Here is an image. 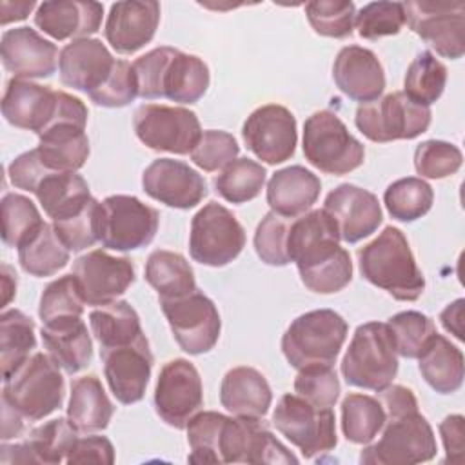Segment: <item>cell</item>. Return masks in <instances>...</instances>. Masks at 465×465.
<instances>
[{"instance_id": "ab89813d", "label": "cell", "mask_w": 465, "mask_h": 465, "mask_svg": "<svg viewBox=\"0 0 465 465\" xmlns=\"http://www.w3.org/2000/svg\"><path fill=\"white\" fill-rule=\"evenodd\" d=\"M267 171L262 163L242 156L227 163L213 180L214 191L231 203H245L254 200L265 183Z\"/></svg>"}, {"instance_id": "60d3db41", "label": "cell", "mask_w": 465, "mask_h": 465, "mask_svg": "<svg viewBox=\"0 0 465 465\" xmlns=\"http://www.w3.org/2000/svg\"><path fill=\"white\" fill-rule=\"evenodd\" d=\"M447 85V67L430 53L421 51L407 67L403 93L420 105H432L443 94Z\"/></svg>"}, {"instance_id": "9f6ffc18", "label": "cell", "mask_w": 465, "mask_h": 465, "mask_svg": "<svg viewBox=\"0 0 465 465\" xmlns=\"http://www.w3.org/2000/svg\"><path fill=\"white\" fill-rule=\"evenodd\" d=\"M49 173H54V171H49L36 149H31V151H25L22 154H18L9 165H7V176L11 180V183L16 187V189H22V191H27V193H35L36 185L42 182L44 176H47Z\"/></svg>"}, {"instance_id": "52a82bcc", "label": "cell", "mask_w": 465, "mask_h": 465, "mask_svg": "<svg viewBox=\"0 0 465 465\" xmlns=\"http://www.w3.org/2000/svg\"><path fill=\"white\" fill-rule=\"evenodd\" d=\"M305 160L325 174H349L365 160L363 143L332 111H316L303 124Z\"/></svg>"}, {"instance_id": "603a6c76", "label": "cell", "mask_w": 465, "mask_h": 465, "mask_svg": "<svg viewBox=\"0 0 465 465\" xmlns=\"http://www.w3.org/2000/svg\"><path fill=\"white\" fill-rule=\"evenodd\" d=\"M160 24V4L154 0H129L111 4L104 25L107 44L120 54H133L145 47Z\"/></svg>"}, {"instance_id": "7c38bea8", "label": "cell", "mask_w": 465, "mask_h": 465, "mask_svg": "<svg viewBox=\"0 0 465 465\" xmlns=\"http://www.w3.org/2000/svg\"><path fill=\"white\" fill-rule=\"evenodd\" d=\"M245 247V231L238 218L222 203H205L191 220L189 252L202 265L223 267Z\"/></svg>"}, {"instance_id": "d6a6232c", "label": "cell", "mask_w": 465, "mask_h": 465, "mask_svg": "<svg viewBox=\"0 0 465 465\" xmlns=\"http://www.w3.org/2000/svg\"><path fill=\"white\" fill-rule=\"evenodd\" d=\"M89 325L100 351L127 345L145 336L138 312L125 300H114L91 311Z\"/></svg>"}, {"instance_id": "681fc988", "label": "cell", "mask_w": 465, "mask_h": 465, "mask_svg": "<svg viewBox=\"0 0 465 465\" xmlns=\"http://www.w3.org/2000/svg\"><path fill=\"white\" fill-rule=\"evenodd\" d=\"M463 154L458 145L443 140H425L414 149V169L420 178L441 180L460 171Z\"/></svg>"}, {"instance_id": "680465c9", "label": "cell", "mask_w": 465, "mask_h": 465, "mask_svg": "<svg viewBox=\"0 0 465 465\" xmlns=\"http://www.w3.org/2000/svg\"><path fill=\"white\" fill-rule=\"evenodd\" d=\"M440 436L445 449V463H463L465 420L461 414H450L440 423Z\"/></svg>"}, {"instance_id": "5b68a950", "label": "cell", "mask_w": 465, "mask_h": 465, "mask_svg": "<svg viewBox=\"0 0 465 465\" xmlns=\"http://www.w3.org/2000/svg\"><path fill=\"white\" fill-rule=\"evenodd\" d=\"M349 327L332 309H316L300 314L282 336V352L291 367L332 365L345 343Z\"/></svg>"}, {"instance_id": "f6af8a7d", "label": "cell", "mask_w": 465, "mask_h": 465, "mask_svg": "<svg viewBox=\"0 0 465 465\" xmlns=\"http://www.w3.org/2000/svg\"><path fill=\"white\" fill-rule=\"evenodd\" d=\"M387 327L392 334L396 352L409 360L418 358L436 334L434 322L420 311H401L389 318Z\"/></svg>"}, {"instance_id": "ac0fdd59", "label": "cell", "mask_w": 465, "mask_h": 465, "mask_svg": "<svg viewBox=\"0 0 465 465\" xmlns=\"http://www.w3.org/2000/svg\"><path fill=\"white\" fill-rule=\"evenodd\" d=\"M73 276L85 305L102 307L122 296L134 282V265L127 256H113L102 249L78 256Z\"/></svg>"}, {"instance_id": "ee69618b", "label": "cell", "mask_w": 465, "mask_h": 465, "mask_svg": "<svg viewBox=\"0 0 465 465\" xmlns=\"http://www.w3.org/2000/svg\"><path fill=\"white\" fill-rule=\"evenodd\" d=\"M2 240L7 247H20L42 223L40 211L24 194L7 193L0 202Z\"/></svg>"}, {"instance_id": "be15d7a7", "label": "cell", "mask_w": 465, "mask_h": 465, "mask_svg": "<svg viewBox=\"0 0 465 465\" xmlns=\"http://www.w3.org/2000/svg\"><path fill=\"white\" fill-rule=\"evenodd\" d=\"M24 421L25 420L18 412H15L11 407L2 403V440L4 441L22 434Z\"/></svg>"}, {"instance_id": "2e32d148", "label": "cell", "mask_w": 465, "mask_h": 465, "mask_svg": "<svg viewBox=\"0 0 465 465\" xmlns=\"http://www.w3.org/2000/svg\"><path fill=\"white\" fill-rule=\"evenodd\" d=\"M203 407V385L198 369L185 358L169 360L158 374L154 387V411L162 421L185 429L189 420Z\"/></svg>"}, {"instance_id": "8fae6325", "label": "cell", "mask_w": 465, "mask_h": 465, "mask_svg": "<svg viewBox=\"0 0 465 465\" xmlns=\"http://www.w3.org/2000/svg\"><path fill=\"white\" fill-rule=\"evenodd\" d=\"M154 207L131 194H111L100 207L98 240L105 249L127 252L149 245L158 231Z\"/></svg>"}, {"instance_id": "6f0895ef", "label": "cell", "mask_w": 465, "mask_h": 465, "mask_svg": "<svg viewBox=\"0 0 465 465\" xmlns=\"http://www.w3.org/2000/svg\"><path fill=\"white\" fill-rule=\"evenodd\" d=\"M65 463H102L111 465L114 463V447L105 436H85L74 441L71 447Z\"/></svg>"}, {"instance_id": "f5cc1de1", "label": "cell", "mask_w": 465, "mask_h": 465, "mask_svg": "<svg viewBox=\"0 0 465 465\" xmlns=\"http://www.w3.org/2000/svg\"><path fill=\"white\" fill-rule=\"evenodd\" d=\"M294 392L316 407H332L341 389L332 365H311L298 371Z\"/></svg>"}, {"instance_id": "7a4b0ae2", "label": "cell", "mask_w": 465, "mask_h": 465, "mask_svg": "<svg viewBox=\"0 0 465 465\" xmlns=\"http://www.w3.org/2000/svg\"><path fill=\"white\" fill-rule=\"evenodd\" d=\"M138 96L167 98L176 104H196L207 91L211 73L207 64L180 49L160 45L133 62Z\"/></svg>"}, {"instance_id": "e7e4bbea", "label": "cell", "mask_w": 465, "mask_h": 465, "mask_svg": "<svg viewBox=\"0 0 465 465\" xmlns=\"http://www.w3.org/2000/svg\"><path fill=\"white\" fill-rule=\"evenodd\" d=\"M2 291H4L2 307H5L16 292V274L7 263H2Z\"/></svg>"}, {"instance_id": "74e56055", "label": "cell", "mask_w": 465, "mask_h": 465, "mask_svg": "<svg viewBox=\"0 0 465 465\" xmlns=\"http://www.w3.org/2000/svg\"><path fill=\"white\" fill-rule=\"evenodd\" d=\"M385 420V411L374 396L351 392L341 401V432L351 443H371L383 429Z\"/></svg>"}, {"instance_id": "1f68e13d", "label": "cell", "mask_w": 465, "mask_h": 465, "mask_svg": "<svg viewBox=\"0 0 465 465\" xmlns=\"http://www.w3.org/2000/svg\"><path fill=\"white\" fill-rule=\"evenodd\" d=\"M421 378L440 394H452L463 383V352L445 336L434 334L418 356Z\"/></svg>"}, {"instance_id": "6125c7cd", "label": "cell", "mask_w": 465, "mask_h": 465, "mask_svg": "<svg viewBox=\"0 0 465 465\" xmlns=\"http://www.w3.org/2000/svg\"><path fill=\"white\" fill-rule=\"evenodd\" d=\"M35 5L36 4L33 0H29V2L2 0L0 2V24L7 25L9 22H18V20L27 18V15L35 9Z\"/></svg>"}, {"instance_id": "d4e9b609", "label": "cell", "mask_w": 465, "mask_h": 465, "mask_svg": "<svg viewBox=\"0 0 465 465\" xmlns=\"http://www.w3.org/2000/svg\"><path fill=\"white\" fill-rule=\"evenodd\" d=\"M58 94L51 85L11 78L2 98V114L13 127L40 134L54 116Z\"/></svg>"}, {"instance_id": "30bf717a", "label": "cell", "mask_w": 465, "mask_h": 465, "mask_svg": "<svg viewBox=\"0 0 465 465\" xmlns=\"http://www.w3.org/2000/svg\"><path fill=\"white\" fill-rule=\"evenodd\" d=\"M272 425L303 458L331 452L336 443V418L331 407H316L298 394H283L274 411Z\"/></svg>"}, {"instance_id": "4fadbf2b", "label": "cell", "mask_w": 465, "mask_h": 465, "mask_svg": "<svg viewBox=\"0 0 465 465\" xmlns=\"http://www.w3.org/2000/svg\"><path fill=\"white\" fill-rule=\"evenodd\" d=\"M133 127L143 145L173 154H191L203 133L196 113L163 104L140 105L133 114Z\"/></svg>"}, {"instance_id": "8d00e7d4", "label": "cell", "mask_w": 465, "mask_h": 465, "mask_svg": "<svg viewBox=\"0 0 465 465\" xmlns=\"http://www.w3.org/2000/svg\"><path fill=\"white\" fill-rule=\"evenodd\" d=\"M36 349L35 322L18 309L0 314V361L4 380L11 376Z\"/></svg>"}, {"instance_id": "b9f144b4", "label": "cell", "mask_w": 465, "mask_h": 465, "mask_svg": "<svg viewBox=\"0 0 465 465\" xmlns=\"http://www.w3.org/2000/svg\"><path fill=\"white\" fill-rule=\"evenodd\" d=\"M432 202V187L418 176L400 178L383 193V203L389 214L398 222H414L425 216L430 211Z\"/></svg>"}, {"instance_id": "4dcf8cb0", "label": "cell", "mask_w": 465, "mask_h": 465, "mask_svg": "<svg viewBox=\"0 0 465 465\" xmlns=\"http://www.w3.org/2000/svg\"><path fill=\"white\" fill-rule=\"evenodd\" d=\"M114 414L102 381L94 374H85L71 381L67 420L78 432H98L107 429Z\"/></svg>"}, {"instance_id": "484cf974", "label": "cell", "mask_w": 465, "mask_h": 465, "mask_svg": "<svg viewBox=\"0 0 465 465\" xmlns=\"http://www.w3.org/2000/svg\"><path fill=\"white\" fill-rule=\"evenodd\" d=\"M332 80L354 102L367 104L381 96L385 73L378 56L361 45H345L334 58Z\"/></svg>"}, {"instance_id": "f1b7e54d", "label": "cell", "mask_w": 465, "mask_h": 465, "mask_svg": "<svg viewBox=\"0 0 465 465\" xmlns=\"http://www.w3.org/2000/svg\"><path fill=\"white\" fill-rule=\"evenodd\" d=\"M220 403L232 416L263 418L272 403V391L260 371L240 365L229 369L222 378Z\"/></svg>"}, {"instance_id": "83f0119b", "label": "cell", "mask_w": 465, "mask_h": 465, "mask_svg": "<svg viewBox=\"0 0 465 465\" xmlns=\"http://www.w3.org/2000/svg\"><path fill=\"white\" fill-rule=\"evenodd\" d=\"M40 334L45 352L67 374H76L91 363L93 340L82 316L44 323Z\"/></svg>"}, {"instance_id": "d590c367", "label": "cell", "mask_w": 465, "mask_h": 465, "mask_svg": "<svg viewBox=\"0 0 465 465\" xmlns=\"http://www.w3.org/2000/svg\"><path fill=\"white\" fill-rule=\"evenodd\" d=\"M145 280L158 292V298H180L196 291L191 263L174 251H153L145 262Z\"/></svg>"}, {"instance_id": "e575fe53", "label": "cell", "mask_w": 465, "mask_h": 465, "mask_svg": "<svg viewBox=\"0 0 465 465\" xmlns=\"http://www.w3.org/2000/svg\"><path fill=\"white\" fill-rule=\"evenodd\" d=\"M33 194L51 220L74 213L93 198L87 182L76 173H49Z\"/></svg>"}, {"instance_id": "cb8c5ba5", "label": "cell", "mask_w": 465, "mask_h": 465, "mask_svg": "<svg viewBox=\"0 0 465 465\" xmlns=\"http://www.w3.org/2000/svg\"><path fill=\"white\" fill-rule=\"evenodd\" d=\"M116 58L98 38L71 40L58 58L60 82L76 91L93 94L113 73Z\"/></svg>"}, {"instance_id": "94428289", "label": "cell", "mask_w": 465, "mask_h": 465, "mask_svg": "<svg viewBox=\"0 0 465 465\" xmlns=\"http://www.w3.org/2000/svg\"><path fill=\"white\" fill-rule=\"evenodd\" d=\"M463 298H458L440 312V322L443 329L454 334L458 340H463Z\"/></svg>"}, {"instance_id": "f907efd6", "label": "cell", "mask_w": 465, "mask_h": 465, "mask_svg": "<svg viewBox=\"0 0 465 465\" xmlns=\"http://www.w3.org/2000/svg\"><path fill=\"white\" fill-rule=\"evenodd\" d=\"M358 35L365 40L392 36L405 25V9L401 2H371L354 16Z\"/></svg>"}, {"instance_id": "f35d334b", "label": "cell", "mask_w": 465, "mask_h": 465, "mask_svg": "<svg viewBox=\"0 0 465 465\" xmlns=\"http://www.w3.org/2000/svg\"><path fill=\"white\" fill-rule=\"evenodd\" d=\"M78 440V430L67 418H54L35 427L22 441L31 463L58 465L65 461L71 447Z\"/></svg>"}, {"instance_id": "ffe728a7", "label": "cell", "mask_w": 465, "mask_h": 465, "mask_svg": "<svg viewBox=\"0 0 465 465\" xmlns=\"http://www.w3.org/2000/svg\"><path fill=\"white\" fill-rule=\"evenodd\" d=\"M100 356L113 396L124 405L140 401L145 396L154 363L147 338L142 336L133 343L100 351Z\"/></svg>"}, {"instance_id": "5bb4252c", "label": "cell", "mask_w": 465, "mask_h": 465, "mask_svg": "<svg viewBox=\"0 0 465 465\" xmlns=\"http://www.w3.org/2000/svg\"><path fill=\"white\" fill-rule=\"evenodd\" d=\"M160 307L183 352L198 356L216 345L222 320L214 302L203 292L196 289L180 298H160Z\"/></svg>"}, {"instance_id": "ba28073f", "label": "cell", "mask_w": 465, "mask_h": 465, "mask_svg": "<svg viewBox=\"0 0 465 465\" xmlns=\"http://www.w3.org/2000/svg\"><path fill=\"white\" fill-rule=\"evenodd\" d=\"M380 438L360 452L365 465H414L436 456V438L430 423L420 411L387 418Z\"/></svg>"}, {"instance_id": "d6986e66", "label": "cell", "mask_w": 465, "mask_h": 465, "mask_svg": "<svg viewBox=\"0 0 465 465\" xmlns=\"http://www.w3.org/2000/svg\"><path fill=\"white\" fill-rule=\"evenodd\" d=\"M142 187L153 200L183 211L196 207L207 196L205 178L174 158L153 160L142 174Z\"/></svg>"}, {"instance_id": "91938a15", "label": "cell", "mask_w": 465, "mask_h": 465, "mask_svg": "<svg viewBox=\"0 0 465 465\" xmlns=\"http://www.w3.org/2000/svg\"><path fill=\"white\" fill-rule=\"evenodd\" d=\"M376 398L380 400L387 418H396V416L418 411V400H416L414 392L403 385L391 383V385L376 391Z\"/></svg>"}, {"instance_id": "816d5d0a", "label": "cell", "mask_w": 465, "mask_h": 465, "mask_svg": "<svg viewBox=\"0 0 465 465\" xmlns=\"http://www.w3.org/2000/svg\"><path fill=\"white\" fill-rule=\"evenodd\" d=\"M291 227V218L269 211L256 227L254 232V251L258 258L274 267H283L291 263L287 254V234Z\"/></svg>"}, {"instance_id": "3957f363", "label": "cell", "mask_w": 465, "mask_h": 465, "mask_svg": "<svg viewBox=\"0 0 465 465\" xmlns=\"http://www.w3.org/2000/svg\"><path fill=\"white\" fill-rule=\"evenodd\" d=\"M356 256L361 276L394 300L414 302L423 294V272L398 227L387 225L372 242L360 247Z\"/></svg>"}, {"instance_id": "e0dca14e", "label": "cell", "mask_w": 465, "mask_h": 465, "mask_svg": "<svg viewBox=\"0 0 465 465\" xmlns=\"http://www.w3.org/2000/svg\"><path fill=\"white\" fill-rule=\"evenodd\" d=\"M242 138L258 160L269 165L283 163L296 151V118L280 104H265L247 116Z\"/></svg>"}, {"instance_id": "44dd1931", "label": "cell", "mask_w": 465, "mask_h": 465, "mask_svg": "<svg viewBox=\"0 0 465 465\" xmlns=\"http://www.w3.org/2000/svg\"><path fill=\"white\" fill-rule=\"evenodd\" d=\"M323 211L334 220L340 240L345 243H358L371 236L383 220L378 196L354 183L332 189L325 196Z\"/></svg>"}, {"instance_id": "836d02e7", "label": "cell", "mask_w": 465, "mask_h": 465, "mask_svg": "<svg viewBox=\"0 0 465 465\" xmlns=\"http://www.w3.org/2000/svg\"><path fill=\"white\" fill-rule=\"evenodd\" d=\"M18 262L31 276H53L69 263V249L56 234L53 223L44 222L18 247Z\"/></svg>"}, {"instance_id": "db71d44e", "label": "cell", "mask_w": 465, "mask_h": 465, "mask_svg": "<svg viewBox=\"0 0 465 465\" xmlns=\"http://www.w3.org/2000/svg\"><path fill=\"white\" fill-rule=\"evenodd\" d=\"M240 145L236 138L220 129H207L202 133L198 143L191 151V160L205 173L222 171L227 163L238 158Z\"/></svg>"}, {"instance_id": "7dc6e473", "label": "cell", "mask_w": 465, "mask_h": 465, "mask_svg": "<svg viewBox=\"0 0 465 465\" xmlns=\"http://www.w3.org/2000/svg\"><path fill=\"white\" fill-rule=\"evenodd\" d=\"M84 305L85 302L82 300L76 280L71 272L45 285V289L40 294L38 316L42 320V325L62 318L82 316Z\"/></svg>"}, {"instance_id": "277c9868", "label": "cell", "mask_w": 465, "mask_h": 465, "mask_svg": "<svg viewBox=\"0 0 465 465\" xmlns=\"http://www.w3.org/2000/svg\"><path fill=\"white\" fill-rule=\"evenodd\" d=\"M64 396L65 381L60 367L47 352H35L4 380L2 403L25 421H38L58 411Z\"/></svg>"}, {"instance_id": "6da1fadb", "label": "cell", "mask_w": 465, "mask_h": 465, "mask_svg": "<svg viewBox=\"0 0 465 465\" xmlns=\"http://www.w3.org/2000/svg\"><path fill=\"white\" fill-rule=\"evenodd\" d=\"M287 254L312 292L334 294L352 280L351 254L340 245L338 227L323 209L291 218Z\"/></svg>"}, {"instance_id": "9a60e30c", "label": "cell", "mask_w": 465, "mask_h": 465, "mask_svg": "<svg viewBox=\"0 0 465 465\" xmlns=\"http://www.w3.org/2000/svg\"><path fill=\"white\" fill-rule=\"evenodd\" d=\"M405 24L440 56L458 60L465 53V4L412 0L403 4Z\"/></svg>"}, {"instance_id": "7402d4cb", "label": "cell", "mask_w": 465, "mask_h": 465, "mask_svg": "<svg viewBox=\"0 0 465 465\" xmlns=\"http://www.w3.org/2000/svg\"><path fill=\"white\" fill-rule=\"evenodd\" d=\"M0 56L5 71L22 80L53 76L60 58L56 45L27 25L4 31Z\"/></svg>"}, {"instance_id": "4316f807", "label": "cell", "mask_w": 465, "mask_h": 465, "mask_svg": "<svg viewBox=\"0 0 465 465\" xmlns=\"http://www.w3.org/2000/svg\"><path fill=\"white\" fill-rule=\"evenodd\" d=\"M104 4L82 0L42 2L35 13V25L62 42L67 38H89L102 25Z\"/></svg>"}, {"instance_id": "bcb514c9", "label": "cell", "mask_w": 465, "mask_h": 465, "mask_svg": "<svg viewBox=\"0 0 465 465\" xmlns=\"http://www.w3.org/2000/svg\"><path fill=\"white\" fill-rule=\"evenodd\" d=\"M100 207L102 202L96 198H91L85 205L76 209L74 213L53 220V227L64 245L69 251L80 252L87 247H93L98 240V229H100Z\"/></svg>"}, {"instance_id": "8992f818", "label": "cell", "mask_w": 465, "mask_h": 465, "mask_svg": "<svg viewBox=\"0 0 465 465\" xmlns=\"http://www.w3.org/2000/svg\"><path fill=\"white\" fill-rule=\"evenodd\" d=\"M341 374L352 387L380 391L398 374V352L392 334L383 322H367L356 327L341 358Z\"/></svg>"}, {"instance_id": "11a10c76", "label": "cell", "mask_w": 465, "mask_h": 465, "mask_svg": "<svg viewBox=\"0 0 465 465\" xmlns=\"http://www.w3.org/2000/svg\"><path fill=\"white\" fill-rule=\"evenodd\" d=\"M138 96V85L133 73V64L116 60L113 73L104 85L89 94L91 102L102 107H125Z\"/></svg>"}, {"instance_id": "9c48e42d", "label": "cell", "mask_w": 465, "mask_h": 465, "mask_svg": "<svg viewBox=\"0 0 465 465\" xmlns=\"http://www.w3.org/2000/svg\"><path fill=\"white\" fill-rule=\"evenodd\" d=\"M430 120V109L412 102L403 91L360 104L354 116L358 131L376 143L418 138L429 129Z\"/></svg>"}, {"instance_id": "c3c4849f", "label": "cell", "mask_w": 465, "mask_h": 465, "mask_svg": "<svg viewBox=\"0 0 465 465\" xmlns=\"http://www.w3.org/2000/svg\"><path fill=\"white\" fill-rule=\"evenodd\" d=\"M305 16L314 33L329 38H347L352 35L356 5L341 0H314L305 4Z\"/></svg>"}, {"instance_id": "7bdbcfd3", "label": "cell", "mask_w": 465, "mask_h": 465, "mask_svg": "<svg viewBox=\"0 0 465 465\" xmlns=\"http://www.w3.org/2000/svg\"><path fill=\"white\" fill-rule=\"evenodd\" d=\"M225 418V414L216 411H200L189 420L185 430L191 447L187 460L191 463H222L220 438Z\"/></svg>"}, {"instance_id": "f546056e", "label": "cell", "mask_w": 465, "mask_h": 465, "mask_svg": "<svg viewBox=\"0 0 465 465\" xmlns=\"http://www.w3.org/2000/svg\"><path fill=\"white\" fill-rule=\"evenodd\" d=\"M320 193V178L303 165L283 167L267 182V203L271 211L287 218L311 211Z\"/></svg>"}]
</instances>
